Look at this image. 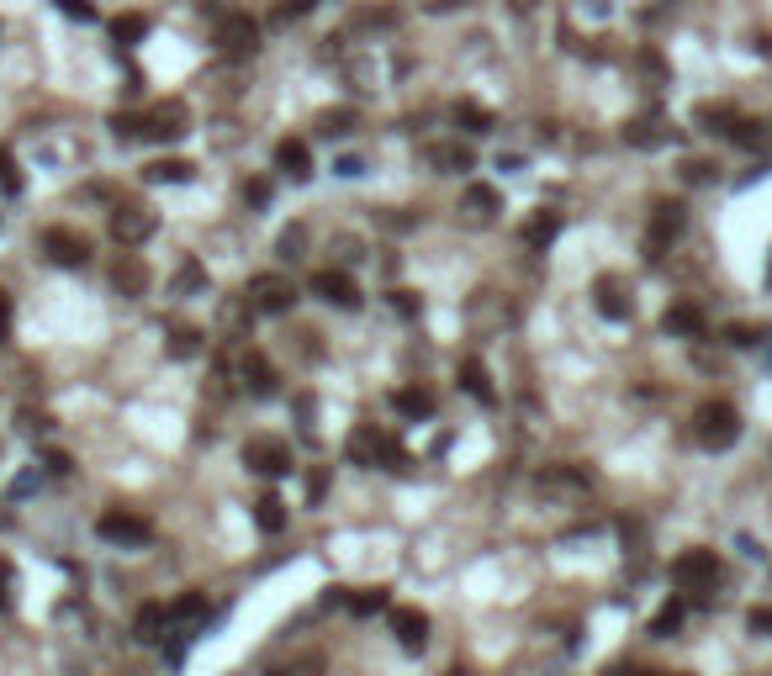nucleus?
Instances as JSON below:
<instances>
[{
  "label": "nucleus",
  "mask_w": 772,
  "mask_h": 676,
  "mask_svg": "<svg viewBox=\"0 0 772 676\" xmlns=\"http://www.w3.org/2000/svg\"><path fill=\"white\" fill-rule=\"evenodd\" d=\"M312 6H318V0H281V6H275V27H291L297 16H307Z\"/></svg>",
  "instance_id": "obj_36"
},
{
  "label": "nucleus",
  "mask_w": 772,
  "mask_h": 676,
  "mask_svg": "<svg viewBox=\"0 0 772 676\" xmlns=\"http://www.w3.org/2000/svg\"><path fill=\"white\" fill-rule=\"evenodd\" d=\"M693 439L704 449H730L735 439H741V412H735L730 402H704L693 412Z\"/></svg>",
  "instance_id": "obj_2"
},
{
  "label": "nucleus",
  "mask_w": 772,
  "mask_h": 676,
  "mask_svg": "<svg viewBox=\"0 0 772 676\" xmlns=\"http://www.w3.org/2000/svg\"><path fill=\"white\" fill-rule=\"evenodd\" d=\"M730 138L741 143V148H762V127L746 122V117H735V122H730Z\"/></svg>",
  "instance_id": "obj_35"
},
{
  "label": "nucleus",
  "mask_w": 772,
  "mask_h": 676,
  "mask_svg": "<svg viewBox=\"0 0 772 676\" xmlns=\"http://www.w3.org/2000/svg\"><path fill=\"white\" fill-rule=\"evenodd\" d=\"M466 206L476 217H498L503 212V196L492 191V185H466Z\"/></svg>",
  "instance_id": "obj_30"
},
{
  "label": "nucleus",
  "mask_w": 772,
  "mask_h": 676,
  "mask_svg": "<svg viewBox=\"0 0 772 676\" xmlns=\"http://www.w3.org/2000/svg\"><path fill=\"white\" fill-rule=\"evenodd\" d=\"M323 492H328V471H312L307 476V502H323Z\"/></svg>",
  "instance_id": "obj_45"
},
{
  "label": "nucleus",
  "mask_w": 772,
  "mask_h": 676,
  "mask_svg": "<svg viewBox=\"0 0 772 676\" xmlns=\"http://www.w3.org/2000/svg\"><path fill=\"white\" fill-rule=\"evenodd\" d=\"M112 238L122 249H138V243L154 238V212H143V206H117L112 212Z\"/></svg>",
  "instance_id": "obj_11"
},
{
  "label": "nucleus",
  "mask_w": 772,
  "mask_h": 676,
  "mask_svg": "<svg viewBox=\"0 0 772 676\" xmlns=\"http://www.w3.org/2000/svg\"><path fill=\"white\" fill-rule=\"evenodd\" d=\"M244 465L260 476H291V444L286 439H270V434H254L244 444Z\"/></svg>",
  "instance_id": "obj_7"
},
{
  "label": "nucleus",
  "mask_w": 772,
  "mask_h": 676,
  "mask_svg": "<svg viewBox=\"0 0 772 676\" xmlns=\"http://www.w3.org/2000/svg\"><path fill=\"white\" fill-rule=\"evenodd\" d=\"M661 328H667V333H677V338H698V333H704V312H698V307H688V302H677L667 317H661Z\"/></svg>",
  "instance_id": "obj_22"
},
{
  "label": "nucleus",
  "mask_w": 772,
  "mask_h": 676,
  "mask_svg": "<svg viewBox=\"0 0 772 676\" xmlns=\"http://www.w3.org/2000/svg\"><path fill=\"white\" fill-rule=\"evenodd\" d=\"M429 164L445 169V175H461V169L476 164V154H471L466 143H429Z\"/></svg>",
  "instance_id": "obj_20"
},
{
  "label": "nucleus",
  "mask_w": 772,
  "mask_h": 676,
  "mask_svg": "<svg viewBox=\"0 0 772 676\" xmlns=\"http://www.w3.org/2000/svg\"><path fill=\"white\" fill-rule=\"evenodd\" d=\"M624 138H630L635 148H656V143H667V127H661L656 117H640V122L624 127Z\"/></svg>",
  "instance_id": "obj_29"
},
{
  "label": "nucleus",
  "mask_w": 772,
  "mask_h": 676,
  "mask_svg": "<svg viewBox=\"0 0 772 676\" xmlns=\"http://www.w3.org/2000/svg\"><path fill=\"white\" fill-rule=\"evenodd\" d=\"M53 6H59L69 22H96V6H90V0H53Z\"/></svg>",
  "instance_id": "obj_38"
},
{
  "label": "nucleus",
  "mask_w": 772,
  "mask_h": 676,
  "mask_svg": "<svg viewBox=\"0 0 772 676\" xmlns=\"http://www.w3.org/2000/svg\"><path fill=\"white\" fill-rule=\"evenodd\" d=\"M307 291L318 296V302H328V307H339V312H360V286L349 280L344 270H318L307 280Z\"/></svg>",
  "instance_id": "obj_8"
},
{
  "label": "nucleus",
  "mask_w": 772,
  "mask_h": 676,
  "mask_svg": "<svg viewBox=\"0 0 772 676\" xmlns=\"http://www.w3.org/2000/svg\"><path fill=\"white\" fill-rule=\"evenodd\" d=\"M344 460H349V465H381V460H392L397 471L408 465V455L397 449V439H392V434H381L376 423L349 428V439H344Z\"/></svg>",
  "instance_id": "obj_1"
},
{
  "label": "nucleus",
  "mask_w": 772,
  "mask_h": 676,
  "mask_svg": "<svg viewBox=\"0 0 772 676\" xmlns=\"http://www.w3.org/2000/svg\"><path fill=\"white\" fill-rule=\"evenodd\" d=\"M593 302H598V312L609 317V323H630V302H624V286L614 275H603L593 286Z\"/></svg>",
  "instance_id": "obj_16"
},
{
  "label": "nucleus",
  "mask_w": 772,
  "mask_h": 676,
  "mask_svg": "<svg viewBox=\"0 0 772 676\" xmlns=\"http://www.w3.org/2000/svg\"><path fill=\"white\" fill-rule=\"evenodd\" d=\"M751 629H772V608H762V613H751Z\"/></svg>",
  "instance_id": "obj_48"
},
{
  "label": "nucleus",
  "mask_w": 772,
  "mask_h": 676,
  "mask_svg": "<svg viewBox=\"0 0 772 676\" xmlns=\"http://www.w3.org/2000/svg\"><path fill=\"white\" fill-rule=\"evenodd\" d=\"M244 201L249 206H265L270 201V180H244Z\"/></svg>",
  "instance_id": "obj_43"
},
{
  "label": "nucleus",
  "mask_w": 772,
  "mask_h": 676,
  "mask_svg": "<svg viewBox=\"0 0 772 676\" xmlns=\"http://www.w3.org/2000/svg\"><path fill=\"white\" fill-rule=\"evenodd\" d=\"M392 312L397 317H418V312H424V302H418V291H392Z\"/></svg>",
  "instance_id": "obj_39"
},
{
  "label": "nucleus",
  "mask_w": 772,
  "mask_h": 676,
  "mask_svg": "<svg viewBox=\"0 0 772 676\" xmlns=\"http://www.w3.org/2000/svg\"><path fill=\"white\" fill-rule=\"evenodd\" d=\"M175 291H180V296H196V291H207V270H201L196 259H186V265H180V275H175Z\"/></svg>",
  "instance_id": "obj_33"
},
{
  "label": "nucleus",
  "mask_w": 772,
  "mask_h": 676,
  "mask_svg": "<svg viewBox=\"0 0 772 676\" xmlns=\"http://www.w3.org/2000/svg\"><path fill=\"white\" fill-rule=\"evenodd\" d=\"M455 122H461L466 133H492V111H482L476 101H461V106H455Z\"/></svg>",
  "instance_id": "obj_31"
},
{
  "label": "nucleus",
  "mask_w": 772,
  "mask_h": 676,
  "mask_svg": "<svg viewBox=\"0 0 772 676\" xmlns=\"http://www.w3.org/2000/svg\"><path fill=\"white\" fill-rule=\"evenodd\" d=\"M677 624H683V603H667V608L656 613L651 634H656V640H672V634H677Z\"/></svg>",
  "instance_id": "obj_34"
},
{
  "label": "nucleus",
  "mask_w": 772,
  "mask_h": 676,
  "mask_svg": "<svg viewBox=\"0 0 772 676\" xmlns=\"http://www.w3.org/2000/svg\"><path fill=\"white\" fill-rule=\"evenodd\" d=\"M96 534L106 544H122V550H143V544H154V523L138 518V513H122V507H112V513L96 518Z\"/></svg>",
  "instance_id": "obj_5"
},
{
  "label": "nucleus",
  "mask_w": 772,
  "mask_h": 676,
  "mask_svg": "<svg viewBox=\"0 0 772 676\" xmlns=\"http://www.w3.org/2000/svg\"><path fill=\"white\" fill-rule=\"evenodd\" d=\"M344 608L355 613V618H376V613H386V608H392V592H386V587H365V592H355V597H349Z\"/></svg>",
  "instance_id": "obj_25"
},
{
  "label": "nucleus",
  "mask_w": 772,
  "mask_h": 676,
  "mask_svg": "<svg viewBox=\"0 0 772 676\" xmlns=\"http://www.w3.org/2000/svg\"><path fill=\"white\" fill-rule=\"evenodd\" d=\"M48 471H53V476H69V471H75V465H69V455H64V449H53V455H48Z\"/></svg>",
  "instance_id": "obj_46"
},
{
  "label": "nucleus",
  "mask_w": 772,
  "mask_h": 676,
  "mask_svg": "<svg viewBox=\"0 0 772 676\" xmlns=\"http://www.w3.org/2000/svg\"><path fill=\"white\" fill-rule=\"evenodd\" d=\"M688 228V217H683V201H656V212H651V233H646V254L661 259V249Z\"/></svg>",
  "instance_id": "obj_9"
},
{
  "label": "nucleus",
  "mask_w": 772,
  "mask_h": 676,
  "mask_svg": "<svg viewBox=\"0 0 772 676\" xmlns=\"http://www.w3.org/2000/svg\"><path fill=\"white\" fill-rule=\"evenodd\" d=\"M112 286L122 291V296H149V265H143L138 254H117V265H112Z\"/></svg>",
  "instance_id": "obj_14"
},
{
  "label": "nucleus",
  "mask_w": 772,
  "mask_h": 676,
  "mask_svg": "<svg viewBox=\"0 0 772 676\" xmlns=\"http://www.w3.org/2000/svg\"><path fill=\"white\" fill-rule=\"evenodd\" d=\"M48 428H53V423L38 418V412H27V418H22V434H27V439H48Z\"/></svg>",
  "instance_id": "obj_44"
},
{
  "label": "nucleus",
  "mask_w": 772,
  "mask_h": 676,
  "mask_svg": "<svg viewBox=\"0 0 772 676\" xmlns=\"http://www.w3.org/2000/svg\"><path fill=\"white\" fill-rule=\"evenodd\" d=\"M254 523H260V534H281L286 529V502L275 492H265L260 502H254Z\"/></svg>",
  "instance_id": "obj_23"
},
{
  "label": "nucleus",
  "mask_w": 772,
  "mask_h": 676,
  "mask_svg": "<svg viewBox=\"0 0 772 676\" xmlns=\"http://www.w3.org/2000/svg\"><path fill=\"white\" fill-rule=\"evenodd\" d=\"M318 133H323V138H349V133H355V111H323V117H318Z\"/></svg>",
  "instance_id": "obj_32"
},
{
  "label": "nucleus",
  "mask_w": 772,
  "mask_h": 676,
  "mask_svg": "<svg viewBox=\"0 0 772 676\" xmlns=\"http://www.w3.org/2000/svg\"><path fill=\"white\" fill-rule=\"evenodd\" d=\"M275 169L291 175V180H312V148H307V138H281V143H275Z\"/></svg>",
  "instance_id": "obj_13"
},
{
  "label": "nucleus",
  "mask_w": 772,
  "mask_h": 676,
  "mask_svg": "<svg viewBox=\"0 0 772 676\" xmlns=\"http://www.w3.org/2000/svg\"><path fill=\"white\" fill-rule=\"evenodd\" d=\"M164 608H170V629L175 624H201V618H207V597L186 592V597H175V603H164Z\"/></svg>",
  "instance_id": "obj_27"
},
{
  "label": "nucleus",
  "mask_w": 772,
  "mask_h": 676,
  "mask_svg": "<svg viewBox=\"0 0 772 676\" xmlns=\"http://www.w3.org/2000/svg\"><path fill=\"white\" fill-rule=\"evenodd\" d=\"M556 233H561V212H535L524 222V243H529V249H550Z\"/></svg>",
  "instance_id": "obj_21"
},
{
  "label": "nucleus",
  "mask_w": 772,
  "mask_h": 676,
  "mask_svg": "<svg viewBox=\"0 0 772 676\" xmlns=\"http://www.w3.org/2000/svg\"><path fill=\"white\" fill-rule=\"evenodd\" d=\"M217 48L233 53V59L254 53V48H260V22H254L249 11H223V16H217Z\"/></svg>",
  "instance_id": "obj_6"
},
{
  "label": "nucleus",
  "mask_w": 772,
  "mask_h": 676,
  "mask_svg": "<svg viewBox=\"0 0 772 676\" xmlns=\"http://www.w3.org/2000/svg\"><path fill=\"white\" fill-rule=\"evenodd\" d=\"M461 386H466V391H471V397L482 402V407H492V402H498V391H492V381H487L482 360H466V365H461Z\"/></svg>",
  "instance_id": "obj_24"
},
{
  "label": "nucleus",
  "mask_w": 772,
  "mask_h": 676,
  "mask_svg": "<svg viewBox=\"0 0 772 676\" xmlns=\"http://www.w3.org/2000/svg\"><path fill=\"white\" fill-rule=\"evenodd\" d=\"M709 175H714V164H704V159H688V164H683V180H688V185H704Z\"/></svg>",
  "instance_id": "obj_42"
},
{
  "label": "nucleus",
  "mask_w": 772,
  "mask_h": 676,
  "mask_svg": "<svg viewBox=\"0 0 772 676\" xmlns=\"http://www.w3.org/2000/svg\"><path fill=\"white\" fill-rule=\"evenodd\" d=\"M112 133L122 143H133V138H149V122H138V117H112Z\"/></svg>",
  "instance_id": "obj_37"
},
{
  "label": "nucleus",
  "mask_w": 772,
  "mask_h": 676,
  "mask_svg": "<svg viewBox=\"0 0 772 676\" xmlns=\"http://www.w3.org/2000/svg\"><path fill=\"white\" fill-rule=\"evenodd\" d=\"M720 555L714 550H683L672 560V581H677V592H714L720 587Z\"/></svg>",
  "instance_id": "obj_3"
},
{
  "label": "nucleus",
  "mask_w": 772,
  "mask_h": 676,
  "mask_svg": "<svg viewBox=\"0 0 772 676\" xmlns=\"http://www.w3.org/2000/svg\"><path fill=\"white\" fill-rule=\"evenodd\" d=\"M6 333H11V296L0 291V338H6Z\"/></svg>",
  "instance_id": "obj_47"
},
{
  "label": "nucleus",
  "mask_w": 772,
  "mask_h": 676,
  "mask_svg": "<svg viewBox=\"0 0 772 676\" xmlns=\"http://www.w3.org/2000/svg\"><path fill=\"white\" fill-rule=\"evenodd\" d=\"M392 407L402 412V418H434V397L429 391H392Z\"/></svg>",
  "instance_id": "obj_28"
},
{
  "label": "nucleus",
  "mask_w": 772,
  "mask_h": 676,
  "mask_svg": "<svg viewBox=\"0 0 772 676\" xmlns=\"http://www.w3.org/2000/svg\"><path fill=\"white\" fill-rule=\"evenodd\" d=\"M191 117H186V101H164L154 117H149V138H159V143H175V138H186L191 127H186Z\"/></svg>",
  "instance_id": "obj_15"
},
{
  "label": "nucleus",
  "mask_w": 772,
  "mask_h": 676,
  "mask_svg": "<svg viewBox=\"0 0 772 676\" xmlns=\"http://www.w3.org/2000/svg\"><path fill=\"white\" fill-rule=\"evenodd\" d=\"M244 302H249V312H260V317H286L291 307H297V286H291L286 275H254L249 291H244Z\"/></svg>",
  "instance_id": "obj_4"
},
{
  "label": "nucleus",
  "mask_w": 772,
  "mask_h": 676,
  "mask_svg": "<svg viewBox=\"0 0 772 676\" xmlns=\"http://www.w3.org/2000/svg\"><path fill=\"white\" fill-rule=\"evenodd\" d=\"M244 386L254 391V397H275V365L265 360L260 349L244 354Z\"/></svg>",
  "instance_id": "obj_18"
},
{
  "label": "nucleus",
  "mask_w": 772,
  "mask_h": 676,
  "mask_svg": "<svg viewBox=\"0 0 772 676\" xmlns=\"http://www.w3.org/2000/svg\"><path fill=\"white\" fill-rule=\"evenodd\" d=\"M164 629H170V608H164V603H143L138 618H133V640L154 645V640H164Z\"/></svg>",
  "instance_id": "obj_17"
},
{
  "label": "nucleus",
  "mask_w": 772,
  "mask_h": 676,
  "mask_svg": "<svg viewBox=\"0 0 772 676\" xmlns=\"http://www.w3.org/2000/svg\"><path fill=\"white\" fill-rule=\"evenodd\" d=\"M170 349L180 354V360H191V354L201 349V333H196V328H180V333H175V344H170Z\"/></svg>",
  "instance_id": "obj_40"
},
{
  "label": "nucleus",
  "mask_w": 772,
  "mask_h": 676,
  "mask_svg": "<svg viewBox=\"0 0 772 676\" xmlns=\"http://www.w3.org/2000/svg\"><path fill=\"white\" fill-rule=\"evenodd\" d=\"M302 243H307L302 228H286V233H281V259H297V254H302Z\"/></svg>",
  "instance_id": "obj_41"
},
{
  "label": "nucleus",
  "mask_w": 772,
  "mask_h": 676,
  "mask_svg": "<svg viewBox=\"0 0 772 676\" xmlns=\"http://www.w3.org/2000/svg\"><path fill=\"white\" fill-rule=\"evenodd\" d=\"M43 254H48L59 270H80L85 259H90V243H85L80 233H69V228H48V233H43Z\"/></svg>",
  "instance_id": "obj_10"
},
{
  "label": "nucleus",
  "mask_w": 772,
  "mask_h": 676,
  "mask_svg": "<svg viewBox=\"0 0 772 676\" xmlns=\"http://www.w3.org/2000/svg\"><path fill=\"white\" fill-rule=\"evenodd\" d=\"M386 629L397 634L402 650H424L429 645V613H418V608H386Z\"/></svg>",
  "instance_id": "obj_12"
},
{
  "label": "nucleus",
  "mask_w": 772,
  "mask_h": 676,
  "mask_svg": "<svg viewBox=\"0 0 772 676\" xmlns=\"http://www.w3.org/2000/svg\"><path fill=\"white\" fill-rule=\"evenodd\" d=\"M112 37L122 48H133V43H143V37H149V16L143 11H122L117 22H112Z\"/></svg>",
  "instance_id": "obj_26"
},
{
  "label": "nucleus",
  "mask_w": 772,
  "mask_h": 676,
  "mask_svg": "<svg viewBox=\"0 0 772 676\" xmlns=\"http://www.w3.org/2000/svg\"><path fill=\"white\" fill-rule=\"evenodd\" d=\"M196 175V169H191V159H154V164H143V180H149V185H186Z\"/></svg>",
  "instance_id": "obj_19"
}]
</instances>
